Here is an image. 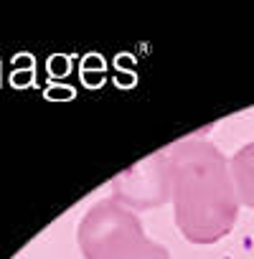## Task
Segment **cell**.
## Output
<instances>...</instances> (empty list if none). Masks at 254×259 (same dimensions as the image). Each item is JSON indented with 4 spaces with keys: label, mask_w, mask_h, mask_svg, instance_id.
I'll return each mask as SVG.
<instances>
[{
    "label": "cell",
    "mask_w": 254,
    "mask_h": 259,
    "mask_svg": "<svg viewBox=\"0 0 254 259\" xmlns=\"http://www.w3.org/2000/svg\"><path fill=\"white\" fill-rule=\"evenodd\" d=\"M79 246L87 259H171L165 246L145 236L135 211L114 198L87 211L79 224Z\"/></svg>",
    "instance_id": "cell-2"
},
{
    "label": "cell",
    "mask_w": 254,
    "mask_h": 259,
    "mask_svg": "<svg viewBox=\"0 0 254 259\" xmlns=\"http://www.w3.org/2000/svg\"><path fill=\"white\" fill-rule=\"evenodd\" d=\"M168 163L178 231L193 244L224 239L241 206L224 153L206 138H186L171 145Z\"/></svg>",
    "instance_id": "cell-1"
},
{
    "label": "cell",
    "mask_w": 254,
    "mask_h": 259,
    "mask_svg": "<svg viewBox=\"0 0 254 259\" xmlns=\"http://www.w3.org/2000/svg\"><path fill=\"white\" fill-rule=\"evenodd\" d=\"M229 170H231V181H234L239 203L254 211V143L239 148L231 155Z\"/></svg>",
    "instance_id": "cell-4"
},
{
    "label": "cell",
    "mask_w": 254,
    "mask_h": 259,
    "mask_svg": "<svg viewBox=\"0 0 254 259\" xmlns=\"http://www.w3.org/2000/svg\"><path fill=\"white\" fill-rule=\"evenodd\" d=\"M114 201L130 211L158 208L171 201V163L168 153H153L112 181Z\"/></svg>",
    "instance_id": "cell-3"
}]
</instances>
